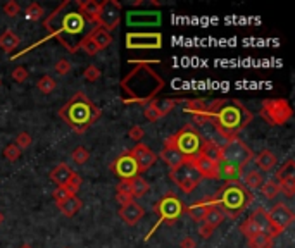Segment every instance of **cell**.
I'll return each instance as SVG.
<instances>
[{
  "label": "cell",
  "instance_id": "1",
  "mask_svg": "<svg viewBox=\"0 0 295 248\" xmlns=\"http://www.w3.org/2000/svg\"><path fill=\"white\" fill-rule=\"evenodd\" d=\"M44 28L50 33L49 38L59 40L67 52L75 54L80 50L81 42L97 28V24L81 14L76 0H64L47 16Z\"/></svg>",
  "mask_w": 295,
  "mask_h": 248
},
{
  "label": "cell",
  "instance_id": "2",
  "mask_svg": "<svg viewBox=\"0 0 295 248\" xmlns=\"http://www.w3.org/2000/svg\"><path fill=\"white\" fill-rule=\"evenodd\" d=\"M136 66L131 69L125 78L121 79V92H123V102L125 104H149L154 100L162 88L166 87L164 79L154 71L149 64L142 61H130Z\"/></svg>",
  "mask_w": 295,
  "mask_h": 248
},
{
  "label": "cell",
  "instance_id": "3",
  "mask_svg": "<svg viewBox=\"0 0 295 248\" xmlns=\"http://www.w3.org/2000/svg\"><path fill=\"white\" fill-rule=\"evenodd\" d=\"M209 117L217 133L228 142L232 138H237V135L249 126L252 121V112L240 100L225 98V100H214L212 112Z\"/></svg>",
  "mask_w": 295,
  "mask_h": 248
},
{
  "label": "cell",
  "instance_id": "4",
  "mask_svg": "<svg viewBox=\"0 0 295 248\" xmlns=\"http://www.w3.org/2000/svg\"><path fill=\"white\" fill-rule=\"evenodd\" d=\"M102 110L93 104L85 92H76L66 105L61 107L59 117L62 119L75 133L83 135L92 128V124L100 117Z\"/></svg>",
  "mask_w": 295,
  "mask_h": 248
},
{
  "label": "cell",
  "instance_id": "5",
  "mask_svg": "<svg viewBox=\"0 0 295 248\" xmlns=\"http://www.w3.org/2000/svg\"><path fill=\"white\" fill-rule=\"evenodd\" d=\"M212 198H214V205L217 211L226 217H232V219H237L254 202V195L237 179L226 181L216 191V195Z\"/></svg>",
  "mask_w": 295,
  "mask_h": 248
},
{
  "label": "cell",
  "instance_id": "6",
  "mask_svg": "<svg viewBox=\"0 0 295 248\" xmlns=\"http://www.w3.org/2000/svg\"><path fill=\"white\" fill-rule=\"evenodd\" d=\"M254 153L240 138L228 140L221 147V159H219V178H225L226 181H233L240 176L242 169L247 162L252 160Z\"/></svg>",
  "mask_w": 295,
  "mask_h": 248
},
{
  "label": "cell",
  "instance_id": "7",
  "mask_svg": "<svg viewBox=\"0 0 295 248\" xmlns=\"http://www.w3.org/2000/svg\"><path fill=\"white\" fill-rule=\"evenodd\" d=\"M204 142H206V140L200 136L199 130H197L194 124H185L181 130L176 131L174 135H171L169 138L166 140L164 147L174 148V150L181 153L185 159H195V157L200 155Z\"/></svg>",
  "mask_w": 295,
  "mask_h": 248
},
{
  "label": "cell",
  "instance_id": "8",
  "mask_svg": "<svg viewBox=\"0 0 295 248\" xmlns=\"http://www.w3.org/2000/svg\"><path fill=\"white\" fill-rule=\"evenodd\" d=\"M152 211L156 212L157 216H159V221H157L156 226H154V228L149 231V234L145 236V239H151V236L154 234V231L159 228L161 224L173 226L174 222H176L179 217H181V214H183V203H181V200H179L176 195L166 193L159 200V202L154 205Z\"/></svg>",
  "mask_w": 295,
  "mask_h": 248
},
{
  "label": "cell",
  "instance_id": "9",
  "mask_svg": "<svg viewBox=\"0 0 295 248\" xmlns=\"http://www.w3.org/2000/svg\"><path fill=\"white\" fill-rule=\"evenodd\" d=\"M293 110L286 98H269L263 102L261 117L271 126H283L292 119Z\"/></svg>",
  "mask_w": 295,
  "mask_h": 248
},
{
  "label": "cell",
  "instance_id": "10",
  "mask_svg": "<svg viewBox=\"0 0 295 248\" xmlns=\"http://www.w3.org/2000/svg\"><path fill=\"white\" fill-rule=\"evenodd\" d=\"M169 178L174 181L179 190L185 191V193H192L197 186L202 181V176L199 174V171L195 169L192 159H187L185 162L178 166V168L169 171Z\"/></svg>",
  "mask_w": 295,
  "mask_h": 248
},
{
  "label": "cell",
  "instance_id": "11",
  "mask_svg": "<svg viewBox=\"0 0 295 248\" xmlns=\"http://www.w3.org/2000/svg\"><path fill=\"white\" fill-rule=\"evenodd\" d=\"M121 11L123 6L118 0H104L100 4V12L97 18V26L105 29V31H113L118 28L119 21H121Z\"/></svg>",
  "mask_w": 295,
  "mask_h": 248
},
{
  "label": "cell",
  "instance_id": "12",
  "mask_svg": "<svg viewBox=\"0 0 295 248\" xmlns=\"http://www.w3.org/2000/svg\"><path fill=\"white\" fill-rule=\"evenodd\" d=\"M126 47L130 50H159L162 47V35L154 33H128Z\"/></svg>",
  "mask_w": 295,
  "mask_h": 248
},
{
  "label": "cell",
  "instance_id": "13",
  "mask_svg": "<svg viewBox=\"0 0 295 248\" xmlns=\"http://www.w3.org/2000/svg\"><path fill=\"white\" fill-rule=\"evenodd\" d=\"M268 217H269V224H271V228H273L275 238L278 236V234L283 233V231L288 228L295 219L293 212L290 211V207L285 203H276L275 207L268 212Z\"/></svg>",
  "mask_w": 295,
  "mask_h": 248
},
{
  "label": "cell",
  "instance_id": "14",
  "mask_svg": "<svg viewBox=\"0 0 295 248\" xmlns=\"http://www.w3.org/2000/svg\"><path fill=\"white\" fill-rule=\"evenodd\" d=\"M110 171H113L121 181H131L133 178L140 176L138 166H136V162L133 157H131L130 152L121 153V155L110 164Z\"/></svg>",
  "mask_w": 295,
  "mask_h": 248
},
{
  "label": "cell",
  "instance_id": "15",
  "mask_svg": "<svg viewBox=\"0 0 295 248\" xmlns=\"http://www.w3.org/2000/svg\"><path fill=\"white\" fill-rule=\"evenodd\" d=\"M179 102L181 100H178V98H154L149 104H145L143 115L149 121H157V119L164 117L166 114H169Z\"/></svg>",
  "mask_w": 295,
  "mask_h": 248
},
{
  "label": "cell",
  "instance_id": "16",
  "mask_svg": "<svg viewBox=\"0 0 295 248\" xmlns=\"http://www.w3.org/2000/svg\"><path fill=\"white\" fill-rule=\"evenodd\" d=\"M161 12L159 11H130L126 12V24L133 28L145 26H159L161 24Z\"/></svg>",
  "mask_w": 295,
  "mask_h": 248
},
{
  "label": "cell",
  "instance_id": "17",
  "mask_svg": "<svg viewBox=\"0 0 295 248\" xmlns=\"http://www.w3.org/2000/svg\"><path fill=\"white\" fill-rule=\"evenodd\" d=\"M130 153H131V157L135 159L136 166H138V173H145V171H149L157 160L156 153H154L151 148H149L147 145H143V143H136L135 147L130 150Z\"/></svg>",
  "mask_w": 295,
  "mask_h": 248
},
{
  "label": "cell",
  "instance_id": "18",
  "mask_svg": "<svg viewBox=\"0 0 295 248\" xmlns=\"http://www.w3.org/2000/svg\"><path fill=\"white\" fill-rule=\"evenodd\" d=\"M192 162H194L195 169L199 171V174L202 178L219 179V162L207 159V157L202 155V153H200L199 157H195V159H192Z\"/></svg>",
  "mask_w": 295,
  "mask_h": 248
},
{
  "label": "cell",
  "instance_id": "19",
  "mask_svg": "<svg viewBox=\"0 0 295 248\" xmlns=\"http://www.w3.org/2000/svg\"><path fill=\"white\" fill-rule=\"evenodd\" d=\"M214 198L212 196H206V198L199 200V202L188 205V207H183V212H187L188 216L192 217L194 221H204V217L207 216V212L211 211V209H214Z\"/></svg>",
  "mask_w": 295,
  "mask_h": 248
},
{
  "label": "cell",
  "instance_id": "20",
  "mask_svg": "<svg viewBox=\"0 0 295 248\" xmlns=\"http://www.w3.org/2000/svg\"><path fill=\"white\" fill-rule=\"evenodd\" d=\"M145 216V211L142 205H138L136 202H131L125 205V207L119 209V217L126 222L128 226H135L142 221V217Z\"/></svg>",
  "mask_w": 295,
  "mask_h": 248
},
{
  "label": "cell",
  "instance_id": "21",
  "mask_svg": "<svg viewBox=\"0 0 295 248\" xmlns=\"http://www.w3.org/2000/svg\"><path fill=\"white\" fill-rule=\"evenodd\" d=\"M212 104L214 102H211V104H207L206 100H202V98H195V100H183V110L192 115H211L212 112Z\"/></svg>",
  "mask_w": 295,
  "mask_h": 248
},
{
  "label": "cell",
  "instance_id": "22",
  "mask_svg": "<svg viewBox=\"0 0 295 248\" xmlns=\"http://www.w3.org/2000/svg\"><path fill=\"white\" fill-rule=\"evenodd\" d=\"M250 219L257 224V228H259V233L261 234H268L269 238H273L275 239V234H273V228H271V224H269V217H268V211H264L263 207H259V209H255L254 214L250 216Z\"/></svg>",
  "mask_w": 295,
  "mask_h": 248
},
{
  "label": "cell",
  "instance_id": "23",
  "mask_svg": "<svg viewBox=\"0 0 295 248\" xmlns=\"http://www.w3.org/2000/svg\"><path fill=\"white\" fill-rule=\"evenodd\" d=\"M72 173H75V171H71L69 166L62 162V164L55 166V168L52 169V173H50V181L55 183L57 186H64L67 181H69Z\"/></svg>",
  "mask_w": 295,
  "mask_h": 248
},
{
  "label": "cell",
  "instance_id": "24",
  "mask_svg": "<svg viewBox=\"0 0 295 248\" xmlns=\"http://www.w3.org/2000/svg\"><path fill=\"white\" fill-rule=\"evenodd\" d=\"M76 4H78L81 14L87 16L92 23L97 24L98 12H100V4L95 2V0H76Z\"/></svg>",
  "mask_w": 295,
  "mask_h": 248
},
{
  "label": "cell",
  "instance_id": "25",
  "mask_svg": "<svg viewBox=\"0 0 295 248\" xmlns=\"http://www.w3.org/2000/svg\"><path fill=\"white\" fill-rule=\"evenodd\" d=\"M19 44H21L19 36L16 35L14 31H11V29H6V31L0 35V49H2L6 54L14 52V50L19 47Z\"/></svg>",
  "mask_w": 295,
  "mask_h": 248
},
{
  "label": "cell",
  "instance_id": "26",
  "mask_svg": "<svg viewBox=\"0 0 295 248\" xmlns=\"http://www.w3.org/2000/svg\"><path fill=\"white\" fill-rule=\"evenodd\" d=\"M276 155L271 150H263L255 157V166L259 168V171H264V173H269L276 168Z\"/></svg>",
  "mask_w": 295,
  "mask_h": 248
},
{
  "label": "cell",
  "instance_id": "27",
  "mask_svg": "<svg viewBox=\"0 0 295 248\" xmlns=\"http://www.w3.org/2000/svg\"><path fill=\"white\" fill-rule=\"evenodd\" d=\"M59 211H61L66 217H72L75 214H78L81 211V207H83V202L78 198V196H69L67 200H64L62 203L57 205Z\"/></svg>",
  "mask_w": 295,
  "mask_h": 248
},
{
  "label": "cell",
  "instance_id": "28",
  "mask_svg": "<svg viewBox=\"0 0 295 248\" xmlns=\"http://www.w3.org/2000/svg\"><path fill=\"white\" fill-rule=\"evenodd\" d=\"M161 159L169 166V169L178 168V166L181 164V162H185V160H187L185 157H183L179 152H176L174 148H168V147H164V148L161 150Z\"/></svg>",
  "mask_w": 295,
  "mask_h": 248
},
{
  "label": "cell",
  "instance_id": "29",
  "mask_svg": "<svg viewBox=\"0 0 295 248\" xmlns=\"http://www.w3.org/2000/svg\"><path fill=\"white\" fill-rule=\"evenodd\" d=\"M90 38L95 42V45L98 47V50L107 49V47L113 44V36H110V33L105 31V29H102V28H98V26L93 29L92 33H90Z\"/></svg>",
  "mask_w": 295,
  "mask_h": 248
},
{
  "label": "cell",
  "instance_id": "30",
  "mask_svg": "<svg viewBox=\"0 0 295 248\" xmlns=\"http://www.w3.org/2000/svg\"><path fill=\"white\" fill-rule=\"evenodd\" d=\"M263 183H264V178H263V174H261V171H249V173L243 176L242 185L249 191H254V190H257V188H261Z\"/></svg>",
  "mask_w": 295,
  "mask_h": 248
},
{
  "label": "cell",
  "instance_id": "31",
  "mask_svg": "<svg viewBox=\"0 0 295 248\" xmlns=\"http://www.w3.org/2000/svg\"><path fill=\"white\" fill-rule=\"evenodd\" d=\"M130 183H131V196H133V200L140 198V196H143V195H147L149 190H151V185H149V183L145 181L142 176L133 178Z\"/></svg>",
  "mask_w": 295,
  "mask_h": 248
},
{
  "label": "cell",
  "instance_id": "32",
  "mask_svg": "<svg viewBox=\"0 0 295 248\" xmlns=\"http://www.w3.org/2000/svg\"><path fill=\"white\" fill-rule=\"evenodd\" d=\"M261 193L266 200H275L278 195H280V186L275 179H268L261 185Z\"/></svg>",
  "mask_w": 295,
  "mask_h": 248
},
{
  "label": "cell",
  "instance_id": "33",
  "mask_svg": "<svg viewBox=\"0 0 295 248\" xmlns=\"http://www.w3.org/2000/svg\"><path fill=\"white\" fill-rule=\"evenodd\" d=\"M293 176H295V160L293 159H288L283 166H281L280 169L276 171L275 181L280 183V181H283V179H286V178H293Z\"/></svg>",
  "mask_w": 295,
  "mask_h": 248
},
{
  "label": "cell",
  "instance_id": "34",
  "mask_svg": "<svg viewBox=\"0 0 295 248\" xmlns=\"http://www.w3.org/2000/svg\"><path fill=\"white\" fill-rule=\"evenodd\" d=\"M202 155H206L207 159L214 160V162H219L221 159V147L216 143H211V142H204V147L202 150H200Z\"/></svg>",
  "mask_w": 295,
  "mask_h": 248
},
{
  "label": "cell",
  "instance_id": "35",
  "mask_svg": "<svg viewBox=\"0 0 295 248\" xmlns=\"http://www.w3.org/2000/svg\"><path fill=\"white\" fill-rule=\"evenodd\" d=\"M249 248H273V238L259 233L255 236L249 238Z\"/></svg>",
  "mask_w": 295,
  "mask_h": 248
},
{
  "label": "cell",
  "instance_id": "36",
  "mask_svg": "<svg viewBox=\"0 0 295 248\" xmlns=\"http://www.w3.org/2000/svg\"><path fill=\"white\" fill-rule=\"evenodd\" d=\"M24 16H26V19H29V21H40L45 16V11L40 4L33 2L24 9Z\"/></svg>",
  "mask_w": 295,
  "mask_h": 248
},
{
  "label": "cell",
  "instance_id": "37",
  "mask_svg": "<svg viewBox=\"0 0 295 248\" xmlns=\"http://www.w3.org/2000/svg\"><path fill=\"white\" fill-rule=\"evenodd\" d=\"M36 87H38V90H40L42 93L49 95V93H52L54 90H55V87H57V83H55V79L52 78V76L45 74V76H42V78L38 79Z\"/></svg>",
  "mask_w": 295,
  "mask_h": 248
},
{
  "label": "cell",
  "instance_id": "38",
  "mask_svg": "<svg viewBox=\"0 0 295 248\" xmlns=\"http://www.w3.org/2000/svg\"><path fill=\"white\" fill-rule=\"evenodd\" d=\"M225 221V216L221 214L217 209L214 207V209H211V211L207 212V216L204 217V224H207V226H211V228H217V226L221 224V222Z\"/></svg>",
  "mask_w": 295,
  "mask_h": 248
},
{
  "label": "cell",
  "instance_id": "39",
  "mask_svg": "<svg viewBox=\"0 0 295 248\" xmlns=\"http://www.w3.org/2000/svg\"><path fill=\"white\" fill-rule=\"evenodd\" d=\"M278 186H280V193H283L286 198H292L293 193H295V176L280 181L278 183Z\"/></svg>",
  "mask_w": 295,
  "mask_h": 248
},
{
  "label": "cell",
  "instance_id": "40",
  "mask_svg": "<svg viewBox=\"0 0 295 248\" xmlns=\"http://www.w3.org/2000/svg\"><path fill=\"white\" fill-rule=\"evenodd\" d=\"M81 183H83V179H81L80 174L72 173V174H71V178H69V181H67L66 185H64V188H66V190L69 191V195H71V196H75V195L80 191Z\"/></svg>",
  "mask_w": 295,
  "mask_h": 248
},
{
  "label": "cell",
  "instance_id": "41",
  "mask_svg": "<svg viewBox=\"0 0 295 248\" xmlns=\"http://www.w3.org/2000/svg\"><path fill=\"white\" fill-rule=\"evenodd\" d=\"M240 231H242V234H245V238L249 239L252 236H255V234H259V228H257V224H255L254 221L250 219H247V221H243L242 222V226H240Z\"/></svg>",
  "mask_w": 295,
  "mask_h": 248
},
{
  "label": "cell",
  "instance_id": "42",
  "mask_svg": "<svg viewBox=\"0 0 295 248\" xmlns=\"http://www.w3.org/2000/svg\"><path fill=\"white\" fill-rule=\"evenodd\" d=\"M71 159L76 162V164H85L90 159V152L88 148L85 147H76L71 153Z\"/></svg>",
  "mask_w": 295,
  "mask_h": 248
},
{
  "label": "cell",
  "instance_id": "43",
  "mask_svg": "<svg viewBox=\"0 0 295 248\" xmlns=\"http://www.w3.org/2000/svg\"><path fill=\"white\" fill-rule=\"evenodd\" d=\"M33 142V138H31V135L26 133V131H23V133H19L18 136H16V147L19 148V150H24V148H28L29 145H31Z\"/></svg>",
  "mask_w": 295,
  "mask_h": 248
},
{
  "label": "cell",
  "instance_id": "44",
  "mask_svg": "<svg viewBox=\"0 0 295 248\" xmlns=\"http://www.w3.org/2000/svg\"><path fill=\"white\" fill-rule=\"evenodd\" d=\"M80 49L83 50V52L87 54V55H95V54L98 52V47L95 45V42H93V40H92V38H90V36H87V38H85L83 42H81Z\"/></svg>",
  "mask_w": 295,
  "mask_h": 248
},
{
  "label": "cell",
  "instance_id": "45",
  "mask_svg": "<svg viewBox=\"0 0 295 248\" xmlns=\"http://www.w3.org/2000/svg\"><path fill=\"white\" fill-rule=\"evenodd\" d=\"M4 157H6L7 160L14 162V160H18L19 157H21V150H19L18 147H16L14 143H11V145H7V147L4 148Z\"/></svg>",
  "mask_w": 295,
  "mask_h": 248
},
{
  "label": "cell",
  "instance_id": "46",
  "mask_svg": "<svg viewBox=\"0 0 295 248\" xmlns=\"http://www.w3.org/2000/svg\"><path fill=\"white\" fill-rule=\"evenodd\" d=\"M54 69H55V72H57L59 76H66V74H69V72H71L72 66H71L69 61H66V59H61V61L55 62Z\"/></svg>",
  "mask_w": 295,
  "mask_h": 248
},
{
  "label": "cell",
  "instance_id": "47",
  "mask_svg": "<svg viewBox=\"0 0 295 248\" xmlns=\"http://www.w3.org/2000/svg\"><path fill=\"white\" fill-rule=\"evenodd\" d=\"M4 12H6L9 18H16V16H19L21 7H19V4L16 2V0H9V2L4 6Z\"/></svg>",
  "mask_w": 295,
  "mask_h": 248
},
{
  "label": "cell",
  "instance_id": "48",
  "mask_svg": "<svg viewBox=\"0 0 295 248\" xmlns=\"http://www.w3.org/2000/svg\"><path fill=\"white\" fill-rule=\"evenodd\" d=\"M83 76H85V79L87 81L93 83V81H97L98 78H100V69H98L97 66H88L87 69L83 71Z\"/></svg>",
  "mask_w": 295,
  "mask_h": 248
},
{
  "label": "cell",
  "instance_id": "49",
  "mask_svg": "<svg viewBox=\"0 0 295 248\" xmlns=\"http://www.w3.org/2000/svg\"><path fill=\"white\" fill-rule=\"evenodd\" d=\"M54 200H55V203H62L64 202V200H67V198H69V191H67L66 190V188H64V186H57V188H55V190H54Z\"/></svg>",
  "mask_w": 295,
  "mask_h": 248
},
{
  "label": "cell",
  "instance_id": "50",
  "mask_svg": "<svg viewBox=\"0 0 295 248\" xmlns=\"http://www.w3.org/2000/svg\"><path fill=\"white\" fill-rule=\"evenodd\" d=\"M12 79H14L16 83H24V81L28 79V69L23 66L16 67V69L12 71Z\"/></svg>",
  "mask_w": 295,
  "mask_h": 248
},
{
  "label": "cell",
  "instance_id": "51",
  "mask_svg": "<svg viewBox=\"0 0 295 248\" xmlns=\"http://www.w3.org/2000/svg\"><path fill=\"white\" fill-rule=\"evenodd\" d=\"M128 136H130L133 142L142 143V140H143V136H145V131H143V128L133 126V128H130V131H128Z\"/></svg>",
  "mask_w": 295,
  "mask_h": 248
},
{
  "label": "cell",
  "instance_id": "52",
  "mask_svg": "<svg viewBox=\"0 0 295 248\" xmlns=\"http://www.w3.org/2000/svg\"><path fill=\"white\" fill-rule=\"evenodd\" d=\"M116 193L131 196V183L130 181H119V185L116 186Z\"/></svg>",
  "mask_w": 295,
  "mask_h": 248
},
{
  "label": "cell",
  "instance_id": "53",
  "mask_svg": "<svg viewBox=\"0 0 295 248\" xmlns=\"http://www.w3.org/2000/svg\"><path fill=\"white\" fill-rule=\"evenodd\" d=\"M214 228H211V226H207V224H202L199 228V234L202 236L204 239H207V238H211L212 236V233H214Z\"/></svg>",
  "mask_w": 295,
  "mask_h": 248
},
{
  "label": "cell",
  "instance_id": "54",
  "mask_svg": "<svg viewBox=\"0 0 295 248\" xmlns=\"http://www.w3.org/2000/svg\"><path fill=\"white\" fill-rule=\"evenodd\" d=\"M116 200H118L119 203H121V207H125V205L135 202L133 196H130V195H118V193H116Z\"/></svg>",
  "mask_w": 295,
  "mask_h": 248
},
{
  "label": "cell",
  "instance_id": "55",
  "mask_svg": "<svg viewBox=\"0 0 295 248\" xmlns=\"http://www.w3.org/2000/svg\"><path fill=\"white\" fill-rule=\"evenodd\" d=\"M179 246L181 248H195V239L194 238H190V236H187L185 239H181V243H179Z\"/></svg>",
  "mask_w": 295,
  "mask_h": 248
},
{
  "label": "cell",
  "instance_id": "56",
  "mask_svg": "<svg viewBox=\"0 0 295 248\" xmlns=\"http://www.w3.org/2000/svg\"><path fill=\"white\" fill-rule=\"evenodd\" d=\"M2 221H4V216H2V212H0V224H2Z\"/></svg>",
  "mask_w": 295,
  "mask_h": 248
},
{
  "label": "cell",
  "instance_id": "57",
  "mask_svg": "<svg viewBox=\"0 0 295 248\" xmlns=\"http://www.w3.org/2000/svg\"><path fill=\"white\" fill-rule=\"evenodd\" d=\"M21 248H33V246H29V245H23V246H21Z\"/></svg>",
  "mask_w": 295,
  "mask_h": 248
},
{
  "label": "cell",
  "instance_id": "58",
  "mask_svg": "<svg viewBox=\"0 0 295 248\" xmlns=\"http://www.w3.org/2000/svg\"><path fill=\"white\" fill-rule=\"evenodd\" d=\"M0 85H2V79H0Z\"/></svg>",
  "mask_w": 295,
  "mask_h": 248
}]
</instances>
